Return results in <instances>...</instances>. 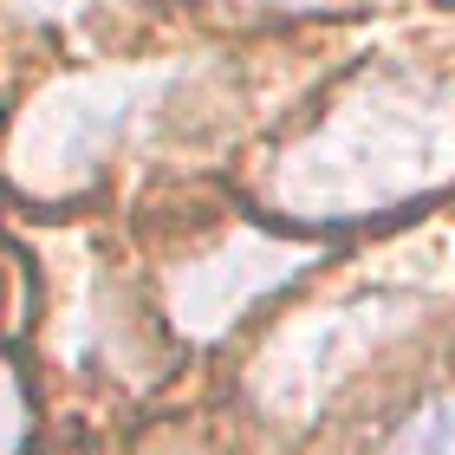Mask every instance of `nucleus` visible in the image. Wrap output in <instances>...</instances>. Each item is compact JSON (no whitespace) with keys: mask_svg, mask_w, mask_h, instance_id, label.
<instances>
[{"mask_svg":"<svg viewBox=\"0 0 455 455\" xmlns=\"http://www.w3.org/2000/svg\"><path fill=\"white\" fill-rule=\"evenodd\" d=\"M397 313H403V299H384L378 293V299H358V306H345V313L319 319V332H293L280 345V358H274V403L306 410L313 397H325L364 345H378L384 332H397V325H403Z\"/></svg>","mask_w":455,"mask_h":455,"instance_id":"20e7f679","label":"nucleus"},{"mask_svg":"<svg viewBox=\"0 0 455 455\" xmlns=\"http://www.w3.org/2000/svg\"><path fill=\"white\" fill-rule=\"evenodd\" d=\"M397 455H455V397H436V403H423L417 417L403 423V436H397Z\"/></svg>","mask_w":455,"mask_h":455,"instance_id":"39448f33","label":"nucleus"},{"mask_svg":"<svg viewBox=\"0 0 455 455\" xmlns=\"http://www.w3.org/2000/svg\"><path fill=\"white\" fill-rule=\"evenodd\" d=\"M449 111L429 105L423 85H371L358 105H345L313 143H299L280 170V202L306 215L384 209L397 196H417L423 182L455 170Z\"/></svg>","mask_w":455,"mask_h":455,"instance_id":"f257e3e1","label":"nucleus"},{"mask_svg":"<svg viewBox=\"0 0 455 455\" xmlns=\"http://www.w3.org/2000/svg\"><path fill=\"white\" fill-rule=\"evenodd\" d=\"M306 260H313L306 247H280L267 235H235L215 260H202V267H189V274L176 280V319H182V332H196V339L228 332V325H235L260 293L286 286Z\"/></svg>","mask_w":455,"mask_h":455,"instance_id":"7ed1b4c3","label":"nucleus"},{"mask_svg":"<svg viewBox=\"0 0 455 455\" xmlns=\"http://www.w3.org/2000/svg\"><path fill=\"white\" fill-rule=\"evenodd\" d=\"M235 7H280V13H306V7H319V0H235Z\"/></svg>","mask_w":455,"mask_h":455,"instance_id":"423d86ee","label":"nucleus"},{"mask_svg":"<svg viewBox=\"0 0 455 455\" xmlns=\"http://www.w3.org/2000/svg\"><path fill=\"white\" fill-rule=\"evenodd\" d=\"M143 92H156L150 78H72L39 98V111L20 124V150L13 170L33 189H78L105 150L131 131V117L143 111Z\"/></svg>","mask_w":455,"mask_h":455,"instance_id":"f03ea898","label":"nucleus"}]
</instances>
